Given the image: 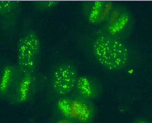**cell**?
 Returning a JSON list of instances; mask_svg holds the SVG:
<instances>
[{"label": "cell", "mask_w": 152, "mask_h": 123, "mask_svg": "<svg viewBox=\"0 0 152 123\" xmlns=\"http://www.w3.org/2000/svg\"><path fill=\"white\" fill-rule=\"evenodd\" d=\"M92 51L99 62L110 70H122L129 63L128 48L115 38L99 35L93 43Z\"/></svg>", "instance_id": "6da1fadb"}, {"label": "cell", "mask_w": 152, "mask_h": 123, "mask_svg": "<svg viewBox=\"0 0 152 123\" xmlns=\"http://www.w3.org/2000/svg\"><path fill=\"white\" fill-rule=\"evenodd\" d=\"M98 109L92 101L72 93L53 103L52 113L76 123H95Z\"/></svg>", "instance_id": "7a4b0ae2"}, {"label": "cell", "mask_w": 152, "mask_h": 123, "mask_svg": "<svg viewBox=\"0 0 152 123\" xmlns=\"http://www.w3.org/2000/svg\"><path fill=\"white\" fill-rule=\"evenodd\" d=\"M134 26V18L127 8L114 3L111 11L102 24L99 35L115 38L122 41L129 38Z\"/></svg>", "instance_id": "3957f363"}, {"label": "cell", "mask_w": 152, "mask_h": 123, "mask_svg": "<svg viewBox=\"0 0 152 123\" xmlns=\"http://www.w3.org/2000/svg\"><path fill=\"white\" fill-rule=\"evenodd\" d=\"M41 44L34 31L26 33L20 38L17 46L18 66L25 73L35 72L40 57Z\"/></svg>", "instance_id": "277c9868"}, {"label": "cell", "mask_w": 152, "mask_h": 123, "mask_svg": "<svg viewBox=\"0 0 152 123\" xmlns=\"http://www.w3.org/2000/svg\"><path fill=\"white\" fill-rule=\"evenodd\" d=\"M78 77L77 69L72 64H61L55 69L51 79L53 102L72 93Z\"/></svg>", "instance_id": "5b68a950"}, {"label": "cell", "mask_w": 152, "mask_h": 123, "mask_svg": "<svg viewBox=\"0 0 152 123\" xmlns=\"http://www.w3.org/2000/svg\"><path fill=\"white\" fill-rule=\"evenodd\" d=\"M39 81V77L35 72L25 73L20 70L8 102L11 105H19L30 102L40 90L41 86Z\"/></svg>", "instance_id": "8992f818"}, {"label": "cell", "mask_w": 152, "mask_h": 123, "mask_svg": "<svg viewBox=\"0 0 152 123\" xmlns=\"http://www.w3.org/2000/svg\"><path fill=\"white\" fill-rule=\"evenodd\" d=\"M103 92L101 81L92 75L78 76L72 93L93 101L99 98Z\"/></svg>", "instance_id": "52a82bcc"}, {"label": "cell", "mask_w": 152, "mask_h": 123, "mask_svg": "<svg viewBox=\"0 0 152 123\" xmlns=\"http://www.w3.org/2000/svg\"><path fill=\"white\" fill-rule=\"evenodd\" d=\"M114 4L110 1H84L82 5V12L89 23L94 25L102 24L108 15Z\"/></svg>", "instance_id": "ba28073f"}, {"label": "cell", "mask_w": 152, "mask_h": 123, "mask_svg": "<svg viewBox=\"0 0 152 123\" xmlns=\"http://www.w3.org/2000/svg\"><path fill=\"white\" fill-rule=\"evenodd\" d=\"M18 66L8 64L0 72V101L8 102L19 74Z\"/></svg>", "instance_id": "9c48e42d"}, {"label": "cell", "mask_w": 152, "mask_h": 123, "mask_svg": "<svg viewBox=\"0 0 152 123\" xmlns=\"http://www.w3.org/2000/svg\"><path fill=\"white\" fill-rule=\"evenodd\" d=\"M22 7L20 1H0V17L6 19L16 18L20 15Z\"/></svg>", "instance_id": "30bf717a"}, {"label": "cell", "mask_w": 152, "mask_h": 123, "mask_svg": "<svg viewBox=\"0 0 152 123\" xmlns=\"http://www.w3.org/2000/svg\"><path fill=\"white\" fill-rule=\"evenodd\" d=\"M61 3V1H36L34 2V7L36 9L41 11L50 10Z\"/></svg>", "instance_id": "8fae6325"}, {"label": "cell", "mask_w": 152, "mask_h": 123, "mask_svg": "<svg viewBox=\"0 0 152 123\" xmlns=\"http://www.w3.org/2000/svg\"><path fill=\"white\" fill-rule=\"evenodd\" d=\"M48 121L49 123H76L66 118L52 113Z\"/></svg>", "instance_id": "7c38bea8"}, {"label": "cell", "mask_w": 152, "mask_h": 123, "mask_svg": "<svg viewBox=\"0 0 152 123\" xmlns=\"http://www.w3.org/2000/svg\"><path fill=\"white\" fill-rule=\"evenodd\" d=\"M135 123H149V122H146L144 121H139L137 122H135Z\"/></svg>", "instance_id": "4fadbf2b"}]
</instances>
